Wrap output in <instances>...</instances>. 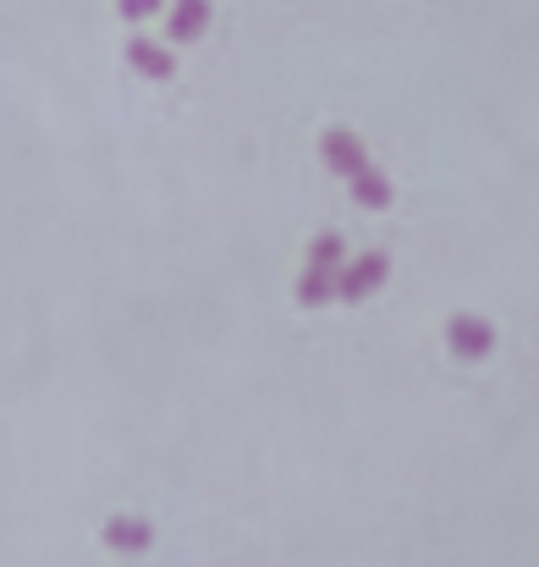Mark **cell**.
<instances>
[{
	"label": "cell",
	"mask_w": 539,
	"mask_h": 567,
	"mask_svg": "<svg viewBox=\"0 0 539 567\" xmlns=\"http://www.w3.org/2000/svg\"><path fill=\"white\" fill-rule=\"evenodd\" d=\"M385 281H391V254L369 248V254H359L353 265L336 270V298H342V303H363V298L380 292Z\"/></svg>",
	"instance_id": "cell-1"
},
{
	"label": "cell",
	"mask_w": 539,
	"mask_h": 567,
	"mask_svg": "<svg viewBox=\"0 0 539 567\" xmlns=\"http://www.w3.org/2000/svg\"><path fill=\"white\" fill-rule=\"evenodd\" d=\"M446 348H452L457 359L479 364V359L496 353V326L479 320V315H452V320H446Z\"/></svg>",
	"instance_id": "cell-2"
},
{
	"label": "cell",
	"mask_w": 539,
	"mask_h": 567,
	"mask_svg": "<svg viewBox=\"0 0 539 567\" xmlns=\"http://www.w3.org/2000/svg\"><path fill=\"white\" fill-rule=\"evenodd\" d=\"M320 161H325L336 177H359L363 166H374V161L363 155L359 133H348V127H331V133L320 138Z\"/></svg>",
	"instance_id": "cell-3"
},
{
	"label": "cell",
	"mask_w": 539,
	"mask_h": 567,
	"mask_svg": "<svg viewBox=\"0 0 539 567\" xmlns=\"http://www.w3.org/2000/svg\"><path fill=\"white\" fill-rule=\"evenodd\" d=\"M127 66H133V72H144L149 83H166V78L177 72V55H172L166 44H155V39H144V33H138V39H127Z\"/></svg>",
	"instance_id": "cell-4"
},
{
	"label": "cell",
	"mask_w": 539,
	"mask_h": 567,
	"mask_svg": "<svg viewBox=\"0 0 539 567\" xmlns=\"http://www.w3.org/2000/svg\"><path fill=\"white\" fill-rule=\"evenodd\" d=\"M105 546L122 551V557H144V551L155 546V529H149L144 518H111V524H105Z\"/></svg>",
	"instance_id": "cell-5"
},
{
	"label": "cell",
	"mask_w": 539,
	"mask_h": 567,
	"mask_svg": "<svg viewBox=\"0 0 539 567\" xmlns=\"http://www.w3.org/2000/svg\"><path fill=\"white\" fill-rule=\"evenodd\" d=\"M204 28H209V0H177V6H172V22H166L172 44L204 39Z\"/></svg>",
	"instance_id": "cell-6"
},
{
	"label": "cell",
	"mask_w": 539,
	"mask_h": 567,
	"mask_svg": "<svg viewBox=\"0 0 539 567\" xmlns=\"http://www.w3.org/2000/svg\"><path fill=\"white\" fill-rule=\"evenodd\" d=\"M348 188H353V198H359L363 209H391V198H396L391 177L380 166H363L359 177H348Z\"/></svg>",
	"instance_id": "cell-7"
},
{
	"label": "cell",
	"mask_w": 539,
	"mask_h": 567,
	"mask_svg": "<svg viewBox=\"0 0 539 567\" xmlns=\"http://www.w3.org/2000/svg\"><path fill=\"white\" fill-rule=\"evenodd\" d=\"M331 298H336V270H303L298 303H303V309H320V303H331Z\"/></svg>",
	"instance_id": "cell-8"
},
{
	"label": "cell",
	"mask_w": 539,
	"mask_h": 567,
	"mask_svg": "<svg viewBox=\"0 0 539 567\" xmlns=\"http://www.w3.org/2000/svg\"><path fill=\"white\" fill-rule=\"evenodd\" d=\"M342 259H348L342 237H314L309 243V270H342Z\"/></svg>",
	"instance_id": "cell-9"
},
{
	"label": "cell",
	"mask_w": 539,
	"mask_h": 567,
	"mask_svg": "<svg viewBox=\"0 0 539 567\" xmlns=\"http://www.w3.org/2000/svg\"><path fill=\"white\" fill-rule=\"evenodd\" d=\"M166 0H116V11H122V22H144V17H155Z\"/></svg>",
	"instance_id": "cell-10"
}]
</instances>
